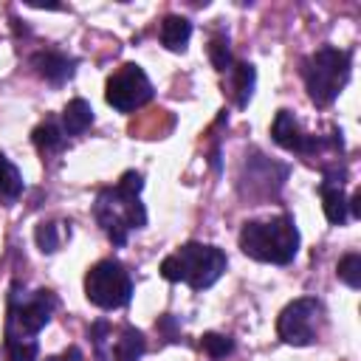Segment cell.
<instances>
[{
    "mask_svg": "<svg viewBox=\"0 0 361 361\" xmlns=\"http://www.w3.org/2000/svg\"><path fill=\"white\" fill-rule=\"evenodd\" d=\"M228 268V257L223 248L209 243H183L161 262V276L166 282H183L192 290L212 288Z\"/></svg>",
    "mask_w": 361,
    "mask_h": 361,
    "instance_id": "277c9868",
    "label": "cell"
},
{
    "mask_svg": "<svg viewBox=\"0 0 361 361\" xmlns=\"http://www.w3.org/2000/svg\"><path fill=\"white\" fill-rule=\"evenodd\" d=\"M34 240H37V248L42 254H54L59 248V231L54 223H39L37 231H34Z\"/></svg>",
    "mask_w": 361,
    "mask_h": 361,
    "instance_id": "44dd1931",
    "label": "cell"
},
{
    "mask_svg": "<svg viewBox=\"0 0 361 361\" xmlns=\"http://www.w3.org/2000/svg\"><path fill=\"white\" fill-rule=\"evenodd\" d=\"M336 274H338V279H341L347 288L358 290V288H361V254H355V251H353V254L341 257V259H338Z\"/></svg>",
    "mask_w": 361,
    "mask_h": 361,
    "instance_id": "d6986e66",
    "label": "cell"
},
{
    "mask_svg": "<svg viewBox=\"0 0 361 361\" xmlns=\"http://www.w3.org/2000/svg\"><path fill=\"white\" fill-rule=\"evenodd\" d=\"M31 68L37 71V76H42L45 82H51V85L59 87V85H65L76 73V59L68 56V54H62V51L48 48V51H37L31 56Z\"/></svg>",
    "mask_w": 361,
    "mask_h": 361,
    "instance_id": "8fae6325",
    "label": "cell"
},
{
    "mask_svg": "<svg viewBox=\"0 0 361 361\" xmlns=\"http://www.w3.org/2000/svg\"><path fill=\"white\" fill-rule=\"evenodd\" d=\"M23 189H25V183H23L20 169L0 152V195L6 200H17L23 195Z\"/></svg>",
    "mask_w": 361,
    "mask_h": 361,
    "instance_id": "e0dca14e",
    "label": "cell"
},
{
    "mask_svg": "<svg viewBox=\"0 0 361 361\" xmlns=\"http://www.w3.org/2000/svg\"><path fill=\"white\" fill-rule=\"evenodd\" d=\"M240 248L257 262L288 265L299 254V228L290 214H276L271 220H248L240 228Z\"/></svg>",
    "mask_w": 361,
    "mask_h": 361,
    "instance_id": "3957f363",
    "label": "cell"
},
{
    "mask_svg": "<svg viewBox=\"0 0 361 361\" xmlns=\"http://www.w3.org/2000/svg\"><path fill=\"white\" fill-rule=\"evenodd\" d=\"M209 59H212L214 71H220V73L231 71L234 59H231V45H228V34L226 31L212 34V39H209Z\"/></svg>",
    "mask_w": 361,
    "mask_h": 361,
    "instance_id": "ac0fdd59",
    "label": "cell"
},
{
    "mask_svg": "<svg viewBox=\"0 0 361 361\" xmlns=\"http://www.w3.org/2000/svg\"><path fill=\"white\" fill-rule=\"evenodd\" d=\"M31 141H34V147H37L42 155H54V152H59V149L65 147V133H62V127H56V121L45 118L42 124L34 127Z\"/></svg>",
    "mask_w": 361,
    "mask_h": 361,
    "instance_id": "2e32d148",
    "label": "cell"
},
{
    "mask_svg": "<svg viewBox=\"0 0 361 361\" xmlns=\"http://www.w3.org/2000/svg\"><path fill=\"white\" fill-rule=\"evenodd\" d=\"M192 37V23L186 17L169 14L161 23V45L169 51H186V42Z\"/></svg>",
    "mask_w": 361,
    "mask_h": 361,
    "instance_id": "9a60e30c",
    "label": "cell"
},
{
    "mask_svg": "<svg viewBox=\"0 0 361 361\" xmlns=\"http://www.w3.org/2000/svg\"><path fill=\"white\" fill-rule=\"evenodd\" d=\"M271 135H274V141H276L282 149L296 152V155H302V158L322 155L327 147H333V149H338V152L344 149L341 130H333V138H330V141H324V138H319V135H307V133L299 127V121H296V116H293L290 110H279V113H276V118H274V124H271Z\"/></svg>",
    "mask_w": 361,
    "mask_h": 361,
    "instance_id": "9c48e42d",
    "label": "cell"
},
{
    "mask_svg": "<svg viewBox=\"0 0 361 361\" xmlns=\"http://www.w3.org/2000/svg\"><path fill=\"white\" fill-rule=\"evenodd\" d=\"M59 299L54 290L39 288L34 293L20 290V285H11L8 307H6V361H37L39 330L51 322Z\"/></svg>",
    "mask_w": 361,
    "mask_h": 361,
    "instance_id": "6da1fadb",
    "label": "cell"
},
{
    "mask_svg": "<svg viewBox=\"0 0 361 361\" xmlns=\"http://www.w3.org/2000/svg\"><path fill=\"white\" fill-rule=\"evenodd\" d=\"M85 296L102 310L127 307L133 299V276L118 259H99L85 274Z\"/></svg>",
    "mask_w": 361,
    "mask_h": 361,
    "instance_id": "8992f818",
    "label": "cell"
},
{
    "mask_svg": "<svg viewBox=\"0 0 361 361\" xmlns=\"http://www.w3.org/2000/svg\"><path fill=\"white\" fill-rule=\"evenodd\" d=\"M147 353V338L138 327L127 324L121 327L118 338H116V347H113V358L116 361H141V355Z\"/></svg>",
    "mask_w": 361,
    "mask_h": 361,
    "instance_id": "4fadbf2b",
    "label": "cell"
},
{
    "mask_svg": "<svg viewBox=\"0 0 361 361\" xmlns=\"http://www.w3.org/2000/svg\"><path fill=\"white\" fill-rule=\"evenodd\" d=\"M152 82L147 79L144 68L135 65V62H127L121 65L110 79H107V87H104V102L118 110V113H133L138 107H144L149 99H152Z\"/></svg>",
    "mask_w": 361,
    "mask_h": 361,
    "instance_id": "ba28073f",
    "label": "cell"
},
{
    "mask_svg": "<svg viewBox=\"0 0 361 361\" xmlns=\"http://www.w3.org/2000/svg\"><path fill=\"white\" fill-rule=\"evenodd\" d=\"M200 347H203L212 358H226V355L234 353V341H231L228 336H220V333H203Z\"/></svg>",
    "mask_w": 361,
    "mask_h": 361,
    "instance_id": "ffe728a7",
    "label": "cell"
},
{
    "mask_svg": "<svg viewBox=\"0 0 361 361\" xmlns=\"http://www.w3.org/2000/svg\"><path fill=\"white\" fill-rule=\"evenodd\" d=\"M344 178H347V169L341 166H324V180L319 183V195H322V209H324V217H327V223H333V226H344L347 223V217H350V209H347V195H344V189H341V183H344Z\"/></svg>",
    "mask_w": 361,
    "mask_h": 361,
    "instance_id": "30bf717a",
    "label": "cell"
},
{
    "mask_svg": "<svg viewBox=\"0 0 361 361\" xmlns=\"http://www.w3.org/2000/svg\"><path fill=\"white\" fill-rule=\"evenodd\" d=\"M93 124V107L85 99H71L62 110V133L65 135H82Z\"/></svg>",
    "mask_w": 361,
    "mask_h": 361,
    "instance_id": "5bb4252c",
    "label": "cell"
},
{
    "mask_svg": "<svg viewBox=\"0 0 361 361\" xmlns=\"http://www.w3.org/2000/svg\"><path fill=\"white\" fill-rule=\"evenodd\" d=\"M45 361H82V350L79 347H68L62 355H48Z\"/></svg>",
    "mask_w": 361,
    "mask_h": 361,
    "instance_id": "7402d4cb",
    "label": "cell"
},
{
    "mask_svg": "<svg viewBox=\"0 0 361 361\" xmlns=\"http://www.w3.org/2000/svg\"><path fill=\"white\" fill-rule=\"evenodd\" d=\"M228 76H231V96H234V104H237L240 110L248 107V102H251V96H254V82H257L254 65H251V62H234L231 71H228Z\"/></svg>",
    "mask_w": 361,
    "mask_h": 361,
    "instance_id": "7c38bea8",
    "label": "cell"
},
{
    "mask_svg": "<svg viewBox=\"0 0 361 361\" xmlns=\"http://www.w3.org/2000/svg\"><path fill=\"white\" fill-rule=\"evenodd\" d=\"M141 189H144V178L135 169L124 172L116 186L99 189L93 200V217L113 245H124L130 231L147 226V209L138 197Z\"/></svg>",
    "mask_w": 361,
    "mask_h": 361,
    "instance_id": "7a4b0ae2",
    "label": "cell"
},
{
    "mask_svg": "<svg viewBox=\"0 0 361 361\" xmlns=\"http://www.w3.org/2000/svg\"><path fill=\"white\" fill-rule=\"evenodd\" d=\"M322 324H324V305L316 296H302L282 307L276 319V336L285 344L307 347L319 338Z\"/></svg>",
    "mask_w": 361,
    "mask_h": 361,
    "instance_id": "52a82bcc",
    "label": "cell"
},
{
    "mask_svg": "<svg viewBox=\"0 0 361 361\" xmlns=\"http://www.w3.org/2000/svg\"><path fill=\"white\" fill-rule=\"evenodd\" d=\"M350 68H353L350 51L322 45L313 54H307L302 59V82L310 102L316 107H330L344 90V85L350 82Z\"/></svg>",
    "mask_w": 361,
    "mask_h": 361,
    "instance_id": "5b68a950",
    "label": "cell"
}]
</instances>
